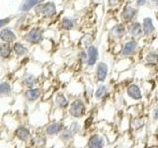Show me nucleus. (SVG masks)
I'll list each match as a JSON object with an SVG mask.
<instances>
[{"mask_svg":"<svg viewBox=\"0 0 158 148\" xmlns=\"http://www.w3.org/2000/svg\"><path fill=\"white\" fill-rule=\"evenodd\" d=\"M142 39H126L122 43V49L118 57L135 58L136 56H139L141 49L144 47V44H141Z\"/></svg>","mask_w":158,"mask_h":148,"instance_id":"obj_1","label":"nucleus"},{"mask_svg":"<svg viewBox=\"0 0 158 148\" xmlns=\"http://www.w3.org/2000/svg\"><path fill=\"white\" fill-rule=\"evenodd\" d=\"M138 15H139V8L135 3H125L120 11L117 13V18L118 21L128 24L137 20Z\"/></svg>","mask_w":158,"mask_h":148,"instance_id":"obj_2","label":"nucleus"},{"mask_svg":"<svg viewBox=\"0 0 158 148\" xmlns=\"http://www.w3.org/2000/svg\"><path fill=\"white\" fill-rule=\"evenodd\" d=\"M34 14L44 20H52L57 15V7L53 1H44L34 9Z\"/></svg>","mask_w":158,"mask_h":148,"instance_id":"obj_3","label":"nucleus"},{"mask_svg":"<svg viewBox=\"0 0 158 148\" xmlns=\"http://www.w3.org/2000/svg\"><path fill=\"white\" fill-rule=\"evenodd\" d=\"M44 39V30L41 26H32L23 35V41L30 46H39Z\"/></svg>","mask_w":158,"mask_h":148,"instance_id":"obj_4","label":"nucleus"},{"mask_svg":"<svg viewBox=\"0 0 158 148\" xmlns=\"http://www.w3.org/2000/svg\"><path fill=\"white\" fill-rule=\"evenodd\" d=\"M108 39L110 43L123 42L127 39V24L117 21L110 28H108Z\"/></svg>","mask_w":158,"mask_h":148,"instance_id":"obj_5","label":"nucleus"},{"mask_svg":"<svg viewBox=\"0 0 158 148\" xmlns=\"http://www.w3.org/2000/svg\"><path fill=\"white\" fill-rule=\"evenodd\" d=\"M142 27V39L148 43L152 39L156 37V26L154 23V19L151 16H145L141 21Z\"/></svg>","mask_w":158,"mask_h":148,"instance_id":"obj_6","label":"nucleus"},{"mask_svg":"<svg viewBox=\"0 0 158 148\" xmlns=\"http://www.w3.org/2000/svg\"><path fill=\"white\" fill-rule=\"evenodd\" d=\"M140 56L142 62L147 67H156L158 66V51L145 46L141 49Z\"/></svg>","mask_w":158,"mask_h":148,"instance_id":"obj_7","label":"nucleus"},{"mask_svg":"<svg viewBox=\"0 0 158 148\" xmlns=\"http://www.w3.org/2000/svg\"><path fill=\"white\" fill-rule=\"evenodd\" d=\"M78 19L75 16H63L58 22V29L62 32H71L78 27Z\"/></svg>","mask_w":158,"mask_h":148,"instance_id":"obj_8","label":"nucleus"},{"mask_svg":"<svg viewBox=\"0 0 158 148\" xmlns=\"http://www.w3.org/2000/svg\"><path fill=\"white\" fill-rule=\"evenodd\" d=\"M127 39H142L141 21L135 20V21L127 24Z\"/></svg>","mask_w":158,"mask_h":148,"instance_id":"obj_9","label":"nucleus"},{"mask_svg":"<svg viewBox=\"0 0 158 148\" xmlns=\"http://www.w3.org/2000/svg\"><path fill=\"white\" fill-rule=\"evenodd\" d=\"M110 73V66L109 63L103 60H99L95 65V77L99 83H104Z\"/></svg>","mask_w":158,"mask_h":148,"instance_id":"obj_10","label":"nucleus"},{"mask_svg":"<svg viewBox=\"0 0 158 148\" xmlns=\"http://www.w3.org/2000/svg\"><path fill=\"white\" fill-rule=\"evenodd\" d=\"M85 51L87 54V60H86L85 66L95 67L97 62L99 61V58H100V51H99V47L94 43L89 47H87Z\"/></svg>","mask_w":158,"mask_h":148,"instance_id":"obj_11","label":"nucleus"},{"mask_svg":"<svg viewBox=\"0 0 158 148\" xmlns=\"http://www.w3.org/2000/svg\"><path fill=\"white\" fill-rule=\"evenodd\" d=\"M18 39L17 34L14 31V29L8 26H5L0 30V42L5 43L13 44Z\"/></svg>","mask_w":158,"mask_h":148,"instance_id":"obj_12","label":"nucleus"},{"mask_svg":"<svg viewBox=\"0 0 158 148\" xmlns=\"http://www.w3.org/2000/svg\"><path fill=\"white\" fill-rule=\"evenodd\" d=\"M28 14L29 13H25L17 19L16 24H15V26H14V29L16 30L17 32L19 31L21 33H26L28 30L32 27L31 18H30Z\"/></svg>","mask_w":158,"mask_h":148,"instance_id":"obj_13","label":"nucleus"},{"mask_svg":"<svg viewBox=\"0 0 158 148\" xmlns=\"http://www.w3.org/2000/svg\"><path fill=\"white\" fill-rule=\"evenodd\" d=\"M84 112H85V104L81 99H75L70 104L69 113L74 117H80L81 116H83Z\"/></svg>","mask_w":158,"mask_h":148,"instance_id":"obj_14","label":"nucleus"},{"mask_svg":"<svg viewBox=\"0 0 158 148\" xmlns=\"http://www.w3.org/2000/svg\"><path fill=\"white\" fill-rule=\"evenodd\" d=\"M44 1H46V0H23L19 5L18 11L22 14L30 13L32 10L36 8L38 5H40Z\"/></svg>","mask_w":158,"mask_h":148,"instance_id":"obj_15","label":"nucleus"},{"mask_svg":"<svg viewBox=\"0 0 158 148\" xmlns=\"http://www.w3.org/2000/svg\"><path fill=\"white\" fill-rule=\"evenodd\" d=\"M95 42V35L92 32H86L82 34L78 39V47L79 49H86Z\"/></svg>","mask_w":158,"mask_h":148,"instance_id":"obj_16","label":"nucleus"},{"mask_svg":"<svg viewBox=\"0 0 158 148\" xmlns=\"http://www.w3.org/2000/svg\"><path fill=\"white\" fill-rule=\"evenodd\" d=\"M127 95L135 101H139L142 99V91L140 86L136 83H131L127 87Z\"/></svg>","mask_w":158,"mask_h":148,"instance_id":"obj_17","label":"nucleus"},{"mask_svg":"<svg viewBox=\"0 0 158 148\" xmlns=\"http://www.w3.org/2000/svg\"><path fill=\"white\" fill-rule=\"evenodd\" d=\"M12 47H13L14 56H16L17 57L27 56H29V53H30L29 47L27 46V44H25L24 43H22V42L16 41L12 44Z\"/></svg>","mask_w":158,"mask_h":148,"instance_id":"obj_18","label":"nucleus"},{"mask_svg":"<svg viewBox=\"0 0 158 148\" xmlns=\"http://www.w3.org/2000/svg\"><path fill=\"white\" fill-rule=\"evenodd\" d=\"M14 56L12 44L5 43L0 42V59L2 60H9Z\"/></svg>","mask_w":158,"mask_h":148,"instance_id":"obj_19","label":"nucleus"},{"mask_svg":"<svg viewBox=\"0 0 158 148\" xmlns=\"http://www.w3.org/2000/svg\"><path fill=\"white\" fill-rule=\"evenodd\" d=\"M125 3V0H107L108 11L112 13H118Z\"/></svg>","mask_w":158,"mask_h":148,"instance_id":"obj_20","label":"nucleus"},{"mask_svg":"<svg viewBox=\"0 0 158 148\" xmlns=\"http://www.w3.org/2000/svg\"><path fill=\"white\" fill-rule=\"evenodd\" d=\"M89 148H103L104 146V139L99 135H93L90 137L88 141Z\"/></svg>","mask_w":158,"mask_h":148,"instance_id":"obj_21","label":"nucleus"},{"mask_svg":"<svg viewBox=\"0 0 158 148\" xmlns=\"http://www.w3.org/2000/svg\"><path fill=\"white\" fill-rule=\"evenodd\" d=\"M25 96L29 101H36L41 96V90L38 88H29L25 92Z\"/></svg>","mask_w":158,"mask_h":148,"instance_id":"obj_22","label":"nucleus"},{"mask_svg":"<svg viewBox=\"0 0 158 148\" xmlns=\"http://www.w3.org/2000/svg\"><path fill=\"white\" fill-rule=\"evenodd\" d=\"M107 94H108V86L102 84V85H100L96 89L95 93H94V97H95L96 100H101Z\"/></svg>","mask_w":158,"mask_h":148,"instance_id":"obj_23","label":"nucleus"},{"mask_svg":"<svg viewBox=\"0 0 158 148\" xmlns=\"http://www.w3.org/2000/svg\"><path fill=\"white\" fill-rule=\"evenodd\" d=\"M56 104L57 107L64 109L69 105V102L67 100V98L65 97V95H63V94L60 93V94H57L56 96Z\"/></svg>","mask_w":158,"mask_h":148,"instance_id":"obj_24","label":"nucleus"},{"mask_svg":"<svg viewBox=\"0 0 158 148\" xmlns=\"http://www.w3.org/2000/svg\"><path fill=\"white\" fill-rule=\"evenodd\" d=\"M24 84L26 85L28 88H34V86L37 84V78L34 74L31 73H27L24 77Z\"/></svg>","mask_w":158,"mask_h":148,"instance_id":"obj_25","label":"nucleus"},{"mask_svg":"<svg viewBox=\"0 0 158 148\" xmlns=\"http://www.w3.org/2000/svg\"><path fill=\"white\" fill-rule=\"evenodd\" d=\"M16 135L19 139H21L22 141H27L30 137V132L27 128L25 127H20L16 130Z\"/></svg>","mask_w":158,"mask_h":148,"instance_id":"obj_26","label":"nucleus"},{"mask_svg":"<svg viewBox=\"0 0 158 148\" xmlns=\"http://www.w3.org/2000/svg\"><path fill=\"white\" fill-rule=\"evenodd\" d=\"M62 125L59 122H56V123H52V125H49L48 128H47V133L48 134H51V135H53V134H56L59 131L62 130Z\"/></svg>","mask_w":158,"mask_h":148,"instance_id":"obj_27","label":"nucleus"},{"mask_svg":"<svg viewBox=\"0 0 158 148\" xmlns=\"http://www.w3.org/2000/svg\"><path fill=\"white\" fill-rule=\"evenodd\" d=\"M76 59L77 63L79 65H86V60H87V54L85 49H79L77 54H76Z\"/></svg>","mask_w":158,"mask_h":148,"instance_id":"obj_28","label":"nucleus"},{"mask_svg":"<svg viewBox=\"0 0 158 148\" xmlns=\"http://www.w3.org/2000/svg\"><path fill=\"white\" fill-rule=\"evenodd\" d=\"M12 91L11 85L8 82H1L0 83V95L1 96H8Z\"/></svg>","mask_w":158,"mask_h":148,"instance_id":"obj_29","label":"nucleus"},{"mask_svg":"<svg viewBox=\"0 0 158 148\" xmlns=\"http://www.w3.org/2000/svg\"><path fill=\"white\" fill-rule=\"evenodd\" d=\"M13 19H14V17H12V16L11 17L8 16V17H4L2 19H0V30L4 28L5 26H8V25L13 21Z\"/></svg>","mask_w":158,"mask_h":148,"instance_id":"obj_30","label":"nucleus"},{"mask_svg":"<svg viewBox=\"0 0 158 148\" xmlns=\"http://www.w3.org/2000/svg\"><path fill=\"white\" fill-rule=\"evenodd\" d=\"M146 6L150 9L156 10L158 11V0H147L146 2Z\"/></svg>","mask_w":158,"mask_h":148,"instance_id":"obj_31","label":"nucleus"},{"mask_svg":"<svg viewBox=\"0 0 158 148\" xmlns=\"http://www.w3.org/2000/svg\"><path fill=\"white\" fill-rule=\"evenodd\" d=\"M146 2H147V0H135V4L139 9L145 7L146 6Z\"/></svg>","mask_w":158,"mask_h":148,"instance_id":"obj_32","label":"nucleus"},{"mask_svg":"<svg viewBox=\"0 0 158 148\" xmlns=\"http://www.w3.org/2000/svg\"><path fill=\"white\" fill-rule=\"evenodd\" d=\"M73 131L72 130H65L63 132V134H62V138L63 139H69V138H71L72 136H73Z\"/></svg>","mask_w":158,"mask_h":148,"instance_id":"obj_33","label":"nucleus"},{"mask_svg":"<svg viewBox=\"0 0 158 148\" xmlns=\"http://www.w3.org/2000/svg\"><path fill=\"white\" fill-rule=\"evenodd\" d=\"M143 125H144V122H143L141 120H135V121H133V126H135L136 128H138V127H141V126H143Z\"/></svg>","mask_w":158,"mask_h":148,"instance_id":"obj_34","label":"nucleus"},{"mask_svg":"<svg viewBox=\"0 0 158 148\" xmlns=\"http://www.w3.org/2000/svg\"><path fill=\"white\" fill-rule=\"evenodd\" d=\"M89 2L94 5V6H97V5H100L103 3V0H89Z\"/></svg>","mask_w":158,"mask_h":148,"instance_id":"obj_35","label":"nucleus"},{"mask_svg":"<svg viewBox=\"0 0 158 148\" xmlns=\"http://www.w3.org/2000/svg\"><path fill=\"white\" fill-rule=\"evenodd\" d=\"M153 118L154 120H158V104L154 108V111H153Z\"/></svg>","mask_w":158,"mask_h":148,"instance_id":"obj_36","label":"nucleus"},{"mask_svg":"<svg viewBox=\"0 0 158 148\" xmlns=\"http://www.w3.org/2000/svg\"><path fill=\"white\" fill-rule=\"evenodd\" d=\"M71 126H72V131H73V132L78 131V130H79V125H78L77 122H73Z\"/></svg>","mask_w":158,"mask_h":148,"instance_id":"obj_37","label":"nucleus"},{"mask_svg":"<svg viewBox=\"0 0 158 148\" xmlns=\"http://www.w3.org/2000/svg\"><path fill=\"white\" fill-rule=\"evenodd\" d=\"M73 1V0H62V2L64 4H69V3H71Z\"/></svg>","mask_w":158,"mask_h":148,"instance_id":"obj_38","label":"nucleus"},{"mask_svg":"<svg viewBox=\"0 0 158 148\" xmlns=\"http://www.w3.org/2000/svg\"><path fill=\"white\" fill-rule=\"evenodd\" d=\"M126 3H135V0H125Z\"/></svg>","mask_w":158,"mask_h":148,"instance_id":"obj_39","label":"nucleus"},{"mask_svg":"<svg viewBox=\"0 0 158 148\" xmlns=\"http://www.w3.org/2000/svg\"><path fill=\"white\" fill-rule=\"evenodd\" d=\"M156 19H157V21H158V11H156Z\"/></svg>","mask_w":158,"mask_h":148,"instance_id":"obj_40","label":"nucleus"}]
</instances>
